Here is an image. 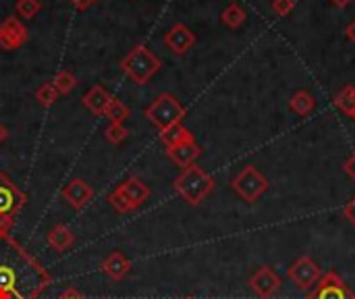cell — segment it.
Listing matches in <instances>:
<instances>
[{
    "mask_svg": "<svg viewBox=\"0 0 355 299\" xmlns=\"http://www.w3.org/2000/svg\"><path fill=\"white\" fill-rule=\"evenodd\" d=\"M46 268L10 235H0V299H35L48 285Z\"/></svg>",
    "mask_w": 355,
    "mask_h": 299,
    "instance_id": "1",
    "label": "cell"
},
{
    "mask_svg": "<svg viewBox=\"0 0 355 299\" xmlns=\"http://www.w3.org/2000/svg\"><path fill=\"white\" fill-rule=\"evenodd\" d=\"M175 191L183 198L189 206H200L216 187V181L212 175H208L202 166L191 164L181 171V175L173 181Z\"/></svg>",
    "mask_w": 355,
    "mask_h": 299,
    "instance_id": "2",
    "label": "cell"
},
{
    "mask_svg": "<svg viewBox=\"0 0 355 299\" xmlns=\"http://www.w3.org/2000/svg\"><path fill=\"white\" fill-rule=\"evenodd\" d=\"M160 58L144 44L133 46V50H129V54L121 60L123 73L137 85H146L160 71Z\"/></svg>",
    "mask_w": 355,
    "mask_h": 299,
    "instance_id": "3",
    "label": "cell"
},
{
    "mask_svg": "<svg viewBox=\"0 0 355 299\" xmlns=\"http://www.w3.org/2000/svg\"><path fill=\"white\" fill-rule=\"evenodd\" d=\"M27 196L10 181L6 173L0 171V235H8L15 225V216L25 206Z\"/></svg>",
    "mask_w": 355,
    "mask_h": 299,
    "instance_id": "4",
    "label": "cell"
},
{
    "mask_svg": "<svg viewBox=\"0 0 355 299\" xmlns=\"http://www.w3.org/2000/svg\"><path fill=\"white\" fill-rule=\"evenodd\" d=\"M187 110L185 106L173 96V94H166L162 92L148 108H146V117L150 123H154L160 131L171 127V125H177V123H183Z\"/></svg>",
    "mask_w": 355,
    "mask_h": 299,
    "instance_id": "5",
    "label": "cell"
},
{
    "mask_svg": "<svg viewBox=\"0 0 355 299\" xmlns=\"http://www.w3.org/2000/svg\"><path fill=\"white\" fill-rule=\"evenodd\" d=\"M268 187H270L268 179H266L254 164L243 166V169L231 179V189H233L245 204L258 202V200L268 191Z\"/></svg>",
    "mask_w": 355,
    "mask_h": 299,
    "instance_id": "6",
    "label": "cell"
},
{
    "mask_svg": "<svg viewBox=\"0 0 355 299\" xmlns=\"http://www.w3.org/2000/svg\"><path fill=\"white\" fill-rule=\"evenodd\" d=\"M306 299H355V293L333 268L320 277V281L308 291Z\"/></svg>",
    "mask_w": 355,
    "mask_h": 299,
    "instance_id": "7",
    "label": "cell"
},
{
    "mask_svg": "<svg viewBox=\"0 0 355 299\" xmlns=\"http://www.w3.org/2000/svg\"><path fill=\"white\" fill-rule=\"evenodd\" d=\"M322 268L310 258V256H302L297 258L289 268H287V279L304 293H308L322 277Z\"/></svg>",
    "mask_w": 355,
    "mask_h": 299,
    "instance_id": "8",
    "label": "cell"
},
{
    "mask_svg": "<svg viewBox=\"0 0 355 299\" xmlns=\"http://www.w3.org/2000/svg\"><path fill=\"white\" fill-rule=\"evenodd\" d=\"M248 285H250L252 293L258 296L260 299H275V296H279V291L283 287V279L270 266H260L250 277Z\"/></svg>",
    "mask_w": 355,
    "mask_h": 299,
    "instance_id": "9",
    "label": "cell"
},
{
    "mask_svg": "<svg viewBox=\"0 0 355 299\" xmlns=\"http://www.w3.org/2000/svg\"><path fill=\"white\" fill-rule=\"evenodd\" d=\"M29 37V29L19 17H6L0 23V48L2 50H17Z\"/></svg>",
    "mask_w": 355,
    "mask_h": 299,
    "instance_id": "10",
    "label": "cell"
},
{
    "mask_svg": "<svg viewBox=\"0 0 355 299\" xmlns=\"http://www.w3.org/2000/svg\"><path fill=\"white\" fill-rule=\"evenodd\" d=\"M164 44H166V48H168L173 54L181 56V54H185V52L196 44V33H193L187 25L175 23V25L164 33Z\"/></svg>",
    "mask_w": 355,
    "mask_h": 299,
    "instance_id": "11",
    "label": "cell"
},
{
    "mask_svg": "<svg viewBox=\"0 0 355 299\" xmlns=\"http://www.w3.org/2000/svg\"><path fill=\"white\" fill-rule=\"evenodd\" d=\"M62 198L71 204V208L83 210L92 202V198H94V189L83 179H71L67 183V187L62 189Z\"/></svg>",
    "mask_w": 355,
    "mask_h": 299,
    "instance_id": "12",
    "label": "cell"
},
{
    "mask_svg": "<svg viewBox=\"0 0 355 299\" xmlns=\"http://www.w3.org/2000/svg\"><path fill=\"white\" fill-rule=\"evenodd\" d=\"M166 156H168L177 166H181V171H183V169L196 164V160L202 156V148H200V144H198L196 139H189V142H183V144H179V146L166 148Z\"/></svg>",
    "mask_w": 355,
    "mask_h": 299,
    "instance_id": "13",
    "label": "cell"
},
{
    "mask_svg": "<svg viewBox=\"0 0 355 299\" xmlns=\"http://www.w3.org/2000/svg\"><path fill=\"white\" fill-rule=\"evenodd\" d=\"M100 271H102L110 281H123V279L129 275V271H131V262L127 260V256H125L123 252L114 250V252H110V254L104 258V262L100 264Z\"/></svg>",
    "mask_w": 355,
    "mask_h": 299,
    "instance_id": "14",
    "label": "cell"
},
{
    "mask_svg": "<svg viewBox=\"0 0 355 299\" xmlns=\"http://www.w3.org/2000/svg\"><path fill=\"white\" fill-rule=\"evenodd\" d=\"M119 189L129 198V202H131L135 208H139L141 204H146V202L150 200V196H152L150 187H148L141 179H137V177L125 179V181L119 185Z\"/></svg>",
    "mask_w": 355,
    "mask_h": 299,
    "instance_id": "15",
    "label": "cell"
},
{
    "mask_svg": "<svg viewBox=\"0 0 355 299\" xmlns=\"http://www.w3.org/2000/svg\"><path fill=\"white\" fill-rule=\"evenodd\" d=\"M110 100H112V96L108 94V89H106V87H102V85H94V87H89V92L81 98V104H83L92 114L102 117Z\"/></svg>",
    "mask_w": 355,
    "mask_h": 299,
    "instance_id": "16",
    "label": "cell"
},
{
    "mask_svg": "<svg viewBox=\"0 0 355 299\" xmlns=\"http://www.w3.org/2000/svg\"><path fill=\"white\" fill-rule=\"evenodd\" d=\"M48 246L54 250V252H67L73 244H75V233L71 231V227L58 223L50 229L48 237H46Z\"/></svg>",
    "mask_w": 355,
    "mask_h": 299,
    "instance_id": "17",
    "label": "cell"
},
{
    "mask_svg": "<svg viewBox=\"0 0 355 299\" xmlns=\"http://www.w3.org/2000/svg\"><path fill=\"white\" fill-rule=\"evenodd\" d=\"M189 139H196L193 133L183 125V123H177V125H171L166 129L160 131V142L166 146V148H173V146H179L183 142H189Z\"/></svg>",
    "mask_w": 355,
    "mask_h": 299,
    "instance_id": "18",
    "label": "cell"
},
{
    "mask_svg": "<svg viewBox=\"0 0 355 299\" xmlns=\"http://www.w3.org/2000/svg\"><path fill=\"white\" fill-rule=\"evenodd\" d=\"M289 108L300 114V117H308L310 112H314L316 108V98L308 92V89H300L291 96L289 100Z\"/></svg>",
    "mask_w": 355,
    "mask_h": 299,
    "instance_id": "19",
    "label": "cell"
},
{
    "mask_svg": "<svg viewBox=\"0 0 355 299\" xmlns=\"http://www.w3.org/2000/svg\"><path fill=\"white\" fill-rule=\"evenodd\" d=\"M245 19H248V12H245V8H243L241 4H237V2H231V4L220 12V21H223L227 27H231V29L241 27V25L245 23Z\"/></svg>",
    "mask_w": 355,
    "mask_h": 299,
    "instance_id": "20",
    "label": "cell"
},
{
    "mask_svg": "<svg viewBox=\"0 0 355 299\" xmlns=\"http://www.w3.org/2000/svg\"><path fill=\"white\" fill-rule=\"evenodd\" d=\"M335 106L347 114V117H354L355 112V85H347L343 87L337 96H335Z\"/></svg>",
    "mask_w": 355,
    "mask_h": 299,
    "instance_id": "21",
    "label": "cell"
},
{
    "mask_svg": "<svg viewBox=\"0 0 355 299\" xmlns=\"http://www.w3.org/2000/svg\"><path fill=\"white\" fill-rule=\"evenodd\" d=\"M52 85L58 92V96H67L77 87V77L71 71H58L52 79Z\"/></svg>",
    "mask_w": 355,
    "mask_h": 299,
    "instance_id": "22",
    "label": "cell"
},
{
    "mask_svg": "<svg viewBox=\"0 0 355 299\" xmlns=\"http://www.w3.org/2000/svg\"><path fill=\"white\" fill-rule=\"evenodd\" d=\"M104 117H108L110 123H125L129 119V108L127 104H123L119 98H112L104 110Z\"/></svg>",
    "mask_w": 355,
    "mask_h": 299,
    "instance_id": "23",
    "label": "cell"
},
{
    "mask_svg": "<svg viewBox=\"0 0 355 299\" xmlns=\"http://www.w3.org/2000/svg\"><path fill=\"white\" fill-rule=\"evenodd\" d=\"M106 200H108V204H110V206H112L116 212H121V214H127V212L135 210V206L129 202V198H127V196H125V194H123L119 187H116V189H114V191H112V194H110Z\"/></svg>",
    "mask_w": 355,
    "mask_h": 299,
    "instance_id": "24",
    "label": "cell"
},
{
    "mask_svg": "<svg viewBox=\"0 0 355 299\" xmlns=\"http://www.w3.org/2000/svg\"><path fill=\"white\" fill-rule=\"evenodd\" d=\"M35 100H37L44 108H50V106L58 100V92L54 89L52 83H42V85L35 89Z\"/></svg>",
    "mask_w": 355,
    "mask_h": 299,
    "instance_id": "25",
    "label": "cell"
},
{
    "mask_svg": "<svg viewBox=\"0 0 355 299\" xmlns=\"http://www.w3.org/2000/svg\"><path fill=\"white\" fill-rule=\"evenodd\" d=\"M104 137H106L110 144L119 146V144H123V142L129 137V129H127L123 123H110V125L104 129Z\"/></svg>",
    "mask_w": 355,
    "mask_h": 299,
    "instance_id": "26",
    "label": "cell"
},
{
    "mask_svg": "<svg viewBox=\"0 0 355 299\" xmlns=\"http://www.w3.org/2000/svg\"><path fill=\"white\" fill-rule=\"evenodd\" d=\"M15 10L21 19H33L42 10V2L40 0H17Z\"/></svg>",
    "mask_w": 355,
    "mask_h": 299,
    "instance_id": "27",
    "label": "cell"
},
{
    "mask_svg": "<svg viewBox=\"0 0 355 299\" xmlns=\"http://www.w3.org/2000/svg\"><path fill=\"white\" fill-rule=\"evenodd\" d=\"M295 8V0H272V10L279 17H289Z\"/></svg>",
    "mask_w": 355,
    "mask_h": 299,
    "instance_id": "28",
    "label": "cell"
},
{
    "mask_svg": "<svg viewBox=\"0 0 355 299\" xmlns=\"http://www.w3.org/2000/svg\"><path fill=\"white\" fill-rule=\"evenodd\" d=\"M341 212H343V216L347 219V223L355 227V198H352V200L341 208Z\"/></svg>",
    "mask_w": 355,
    "mask_h": 299,
    "instance_id": "29",
    "label": "cell"
},
{
    "mask_svg": "<svg viewBox=\"0 0 355 299\" xmlns=\"http://www.w3.org/2000/svg\"><path fill=\"white\" fill-rule=\"evenodd\" d=\"M343 171H345V175H347L352 181H355V152L343 162Z\"/></svg>",
    "mask_w": 355,
    "mask_h": 299,
    "instance_id": "30",
    "label": "cell"
},
{
    "mask_svg": "<svg viewBox=\"0 0 355 299\" xmlns=\"http://www.w3.org/2000/svg\"><path fill=\"white\" fill-rule=\"evenodd\" d=\"M56 299H87V298H85L83 293H79L75 287H69L67 291H62V293H60Z\"/></svg>",
    "mask_w": 355,
    "mask_h": 299,
    "instance_id": "31",
    "label": "cell"
},
{
    "mask_svg": "<svg viewBox=\"0 0 355 299\" xmlns=\"http://www.w3.org/2000/svg\"><path fill=\"white\" fill-rule=\"evenodd\" d=\"M69 2H71V4H73L77 10H79V12H83V10H87V8H89V6H92L96 0H69Z\"/></svg>",
    "mask_w": 355,
    "mask_h": 299,
    "instance_id": "32",
    "label": "cell"
},
{
    "mask_svg": "<svg viewBox=\"0 0 355 299\" xmlns=\"http://www.w3.org/2000/svg\"><path fill=\"white\" fill-rule=\"evenodd\" d=\"M345 35H347V40H349V42H354L355 44V19L349 23V25H347V27H345Z\"/></svg>",
    "mask_w": 355,
    "mask_h": 299,
    "instance_id": "33",
    "label": "cell"
},
{
    "mask_svg": "<svg viewBox=\"0 0 355 299\" xmlns=\"http://www.w3.org/2000/svg\"><path fill=\"white\" fill-rule=\"evenodd\" d=\"M337 8H347V6H352L355 0H331Z\"/></svg>",
    "mask_w": 355,
    "mask_h": 299,
    "instance_id": "34",
    "label": "cell"
},
{
    "mask_svg": "<svg viewBox=\"0 0 355 299\" xmlns=\"http://www.w3.org/2000/svg\"><path fill=\"white\" fill-rule=\"evenodd\" d=\"M6 139H8V129H6V127H4V125L0 123V146H2V144H4Z\"/></svg>",
    "mask_w": 355,
    "mask_h": 299,
    "instance_id": "35",
    "label": "cell"
},
{
    "mask_svg": "<svg viewBox=\"0 0 355 299\" xmlns=\"http://www.w3.org/2000/svg\"><path fill=\"white\" fill-rule=\"evenodd\" d=\"M352 119H354V121H355V112H354V117H352Z\"/></svg>",
    "mask_w": 355,
    "mask_h": 299,
    "instance_id": "36",
    "label": "cell"
},
{
    "mask_svg": "<svg viewBox=\"0 0 355 299\" xmlns=\"http://www.w3.org/2000/svg\"><path fill=\"white\" fill-rule=\"evenodd\" d=\"M185 299H196V298H185Z\"/></svg>",
    "mask_w": 355,
    "mask_h": 299,
    "instance_id": "37",
    "label": "cell"
}]
</instances>
